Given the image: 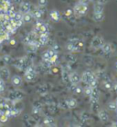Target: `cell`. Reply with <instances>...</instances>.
Returning a JSON list of instances; mask_svg holds the SVG:
<instances>
[{"mask_svg": "<svg viewBox=\"0 0 117 127\" xmlns=\"http://www.w3.org/2000/svg\"><path fill=\"white\" fill-rule=\"evenodd\" d=\"M30 12H31L32 16H33V18H36V19H40L43 15L42 11L39 7H35Z\"/></svg>", "mask_w": 117, "mask_h": 127, "instance_id": "cell-18", "label": "cell"}, {"mask_svg": "<svg viewBox=\"0 0 117 127\" xmlns=\"http://www.w3.org/2000/svg\"><path fill=\"white\" fill-rule=\"evenodd\" d=\"M37 38H38V35L36 34L34 31H32V32H30V33H29V34L24 38V39H23V43L25 44V45L31 44Z\"/></svg>", "mask_w": 117, "mask_h": 127, "instance_id": "cell-7", "label": "cell"}, {"mask_svg": "<svg viewBox=\"0 0 117 127\" xmlns=\"http://www.w3.org/2000/svg\"><path fill=\"white\" fill-rule=\"evenodd\" d=\"M116 103H117V100H116Z\"/></svg>", "mask_w": 117, "mask_h": 127, "instance_id": "cell-46", "label": "cell"}, {"mask_svg": "<svg viewBox=\"0 0 117 127\" xmlns=\"http://www.w3.org/2000/svg\"><path fill=\"white\" fill-rule=\"evenodd\" d=\"M57 51H55L54 49H48L47 51L44 52V54H43L42 56V59H43V61H49V59L51 58V56H53L56 53Z\"/></svg>", "mask_w": 117, "mask_h": 127, "instance_id": "cell-13", "label": "cell"}, {"mask_svg": "<svg viewBox=\"0 0 117 127\" xmlns=\"http://www.w3.org/2000/svg\"><path fill=\"white\" fill-rule=\"evenodd\" d=\"M115 69H117V62H116V63H115Z\"/></svg>", "mask_w": 117, "mask_h": 127, "instance_id": "cell-44", "label": "cell"}, {"mask_svg": "<svg viewBox=\"0 0 117 127\" xmlns=\"http://www.w3.org/2000/svg\"><path fill=\"white\" fill-rule=\"evenodd\" d=\"M104 87H105L106 89H111L112 88V83L111 81H109V80H107V81H104Z\"/></svg>", "mask_w": 117, "mask_h": 127, "instance_id": "cell-37", "label": "cell"}, {"mask_svg": "<svg viewBox=\"0 0 117 127\" xmlns=\"http://www.w3.org/2000/svg\"><path fill=\"white\" fill-rule=\"evenodd\" d=\"M25 97V93L20 91V90H14L8 93V97L7 98L11 101H21L23 98Z\"/></svg>", "mask_w": 117, "mask_h": 127, "instance_id": "cell-3", "label": "cell"}, {"mask_svg": "<svg viewBox=\"0 0 117 127\" xmlns=\"http://www.w3.org/2000/svg\"><path fill=\"white\" fill-rule=\"evenodd\" d=\"M6 90V81L0 79V93H2Z\"/></svg>", "mask_w": 117, "mask_h": 127, "instance_id": "cell-32", "label": "cell"}, {"mask_svg": "<svg viewBox=\"0 0 117 127\" xmlns=\"http://www.w3.org/2000/svg\"><path fill=\"white\" fill-rule=\"evenodd\" d=\"M10 43H11L12 45H15V43H16V41H15L14 39H12V40H10Z\"/></svg>", "mask_w": 117, "mask_h": 127, "instance_id": "cell-42", "label": "cell"}, {"mask_svg": "<svg viewBox=\"0 0 117 127\" xmlns=\"http://www.w3.org/2000/svg\"><path fill=\"white\" fill-rule=\"evenodd\" d=\"M94 77H95V75L91 71V70H86V71H84L82 73V75L80 77V81H83V82L86 84H89V82L94 78Z\"/></svg>", "mask_w": 117, "mask_h": 127, "instance_id": "cell-5", "label": "cell"}, {"mask_svg": "<svg viewBox=\"0 0 117 127\" xmlns=\"http://www.w3.org/2000/svg\"><path fill=\"white\" fill-rule=\"evenodd\" d=\"M10 78V71L7 67H1L0 68V79L3 81H8Z\"/></svg>", "mask_w": 117, "mask_h": 127, "instance_id": "cell-6", "label": "cell"}, {"mask_svg": "<svg viewBox=\"0 0 117 127\" xmlns=\"http://www.w3.org/2000/svg\"><path fill=\"white\" fill-rule=\"evenodd\" d=\"M22 78L19 75H14L11 78V82L15 87H19L22 84Z\"/></svg>", "mask_w": 117, "mask_h": 127, "instance_id": "cell-12", "label": "cell"}, {"mask_svg": "<svg viewBox=\"0 0 117 127\" xmlns=\"http://www.w3.org/2000/svg\"><path fill=\"white\" fill-rule=\"evenodd\" d=\"M13 65H14L17 69H20V70H22V67H23V57L21 58H17L15 59V60H12V62H11Z\"/></svg>", "mask_w": 117, "mask_h": 127, "instance_id": "cell-15", "label": "cell"}, {"mask_svg": "<svg viewBox=\"0 0 117 127\" xmlns=\"http://www.w3.org/2000/svg\"><path fill=\"white\" fill-rule=\"evenodd\" d=\"M7 120H8V117H7L6 115H5L4 113L0 115V123H1V124H5V123H6Z\"/></svg>", "mask_w": 117, "mask_h": 127, "instance_id": "cell-35", "label": "cell"}, {"mask_svg": "<svg viewBox=\"0 0 117 127\" xmlns=\"http://www.w3.org/2000/svg\"><path fill=\"white\" fill-rule=\"evenodd\" d=\"M103 43H104L103 38H102L101 36H96V37H94V38H92L91 46V48H93V49H100V48H102Z\"/></svg>", "mask_w": 117, "mask_h": 127, "instance_id": "cell-4", "label": "cell"}, {"mask_svg": "<svg viewBox=\"0 0 117 127\" xmlns=\"http://www.w3.org/2000/svg\"><path fill=\"white\" fill-rule=\"evenodd\" d=\"M76 93H81V89H80V88H76Z\"/></svg>", "mask_w": 117, "mask_h": 127, "instance_id": "cell-41", "label": "cell"}, {"mask_svg": "<svg viewBox=\"0 0 117 127\" xmlns=\"http://www.w3.org/2000/svg\"><path fill=\"white\" fill-rule=\"evenodd\" d=\"M0 49H1V43H0Z\"/></svg>", "mask_w": 117, "mask_h": 127, "instance_id": "cell-45", "label": "cell"}, {"mask_svg": "<svg viewBox=\"0 0 117 127\" xmlns=\"http://www.w3.org/2000/svg\"><path fill=\"white\" fill-rule=\"evenodd\" d=\"M32 19H33V16H32L31 12H27V13H24V14H23V17H22L23 22L29 23V22L32 21Z\"/></svg>", "mask_w": 117, "mask_h": 127, "instance_id": "cell-21", "label": "cell"}, {"mask_svg": "<svg viewBox=\"0 0 117 127\" xmlns=\"http://www.w3.org/2000/svg\"><path fill=\"white\" fill-rule=\"evenodd\" d=\"M108 108L110 111H114L117 109V103L116 101H111L110 103L108 104Z\"/></svg>", "mask_w": 117, "mask_h": 127, "instance_id": "cell-29", "label": "cell"}, {"mask_svg": "<svg viewBox=\"0 0 117 127\" xmlns=\"http://www.w3.org/2000/svg\"><path fill=\"white\" fill-rule=\"evenodd\" d=\"M66 48H67V49H68L70 52H78L80 50L77 47L75 46L74 44H72V42H70V41H69V43L67 44V47H66Z\"/></svg>", "mask_w": 117, "mask_h": 127, "instance_id": "cell-25", "label": "cell"}, {"mask_svg": "<svg viewBox=\"0 0 117 127\" xmlns=\"http://www.w3.org/2000/svg\"><path fill=\"white\" fill-rule=\"evenodd\" d=\"M91 1V0H79V2H80V3H82V4H85V5H88Z\"/></svg>", "mask_w": 117, "mask_h": 127, "instance_id": "cell-38", "label": "cell"}, {"mask_svg": "<svg viewBox=\"0 0 117 127\" xmlns=\"http://www.w3.org/2000/svg\"><path fill=\"white\" fill-rule=\"evenodd\" d=\"M97 84H98V81H97V79L95 78H93L92 80H91L90 82H89V86H91V88H97Z\"/></svg>", "mask_w": 117, "mask_h": 127, "instance_id": "cell-28", "label": "cell"}, {"mask_svg": "<svg viewBox=\"0 0 117 127\" xmlns=\"http://www.w3.org/2000/svg\"><path fill=\"white\" fill-rule=\"evenodd\" d=\"M43 124L46 126H56V121L51 116H47L43 120Z\"/></svg>", "mask_w": 117, "mask_h": 127, "instance_id": "cell-11", "label": "cell"}, {"mask_svg": "<svg viewBox=\"0 0 117 127\" xmlns=\"http://www.w3.org/2000/svg\"><path fill=\"white\" fill-rule=\"evenodd\" d=\"M93 19L96 22H102L104 19V13L101 12V13H94L93 14Z\"/></svg>", "mask_w": 117, "mask_h": 127, "instance_id": "cell-23", "label": "cell"}, {"mask_svg": "<svg viewBox=\"0 0 117 127\" xmlns=\"http://www.w3.org/2000/svg\"><path fill=\"white\" fill-rule=\"evenodd\" d=\"M58 57H59V56H58V53H57V52H56V53H55L54 55L51 56V58L49 59V63H50V64H51V65H53V64H55V63H56V61H57V60H58Z\"/></svg>", "mask_w": 117, "mask_h": 127, "instance_id": "cell-30", "label": "cell"}, {"mask_svg": "<svg viewBox=\"0 0 117 127\" xmlns=\"http://www.w3.org/2000/svg\"><path fill=\"white\" fill-rule=\"evenodd\" d=\"M92 89H93V88H91V86H87L85 88V90H84V93H85V94L87 96H90L91 94V92H92Z\"/></svg>", "mask_w": 117, "mask_h": 127, "instance_id": "cell-34", "label": "cell"}, {"mask_svg": "<svg viewBox=\"0 0 117 127\" xmlns=\"http://www.w3.org/2000/svg\"><path fill=\"white\" fill-rule=\"evenodd\" d=\"M31 6V4L28 1H22L21 4H19V12H21L22 14L27 13V12H30Z\"/></svg>", "mask_w": 117, "mask_h": 127, "instance_id": "cell-8", "label": "cell"}, {"mask_svg": "<svg viewBox=\"0 0 117 127\" xmlns=\"http://www.w3.org/2000/svg\"><path fill=\"white\" fill-rule=\"evenodd\" d=\"M23 0H14V2L16 4H21V2H22Z\"/></svg>", "mask_w": 117, "mask_h": 127, "instance_id": "cell-40", "label": "cell"}, {"mask_svg": "<svg viewBox=\"0 0 117 127\" xmlns=\"http://www.w3.org/2000/svg\"><path fill=\"white\" fill-rule=\"evenodd\" d=\"M88 11V5L82 4L80 2H78L73 7V12L77 17H80L86 14V12Z\"/></svg>", "mask_w": 117, "mask_h": 127, "instance_id": "cell-2", "label": "cell"}, {"mask_svg": "<svg viewBox=\"0 0 117 127\" xmlns=\"http://www.w3.org/2000/svg\"><path fill=\"white\" fill-rule=\"evenodd\" d=\"M102 49H103V53L105 54H111L112 51H113V47H112L111 43H108V42H104L103 45L102 46Z\"/></svg>", "mask_w": 117, "mask_h": 127, "instance_id": "cell-19", "label": "cell"}, {"mask_svg": "<svg viewBox=\"0 0 117 127\" xmlns=\"http://www.w3.org/2000/svg\"><path fill=\"white\" fill-rule=\"evenodd\" d=\"M98 116L103 123H105L109 120V114L105 110H101L98 112Z\"/></svg>", "mask_w": 117, "mask_h": 127, "instance_id": "cell-14", "label": "cell"}, {"mask_svg": "<svg viewBox=\"0 0 117 127\" xmlns=\"http://www.w3.org/2000/svg\"><path fill=\"white\" fill-rule=\"evenodd\" d=\"M93 11H94V13H101V12L104 11L103 4H101V3L94 4V6H93Z\"/></svg>", "mask_w": 117, "mask_h": 127, "instance_id": "cell-24", "label": "cell"}, {"mask_svg": "<svg viewBox=\"0 0 117 127\" xmlns=\"http://www.w3.org/2000/svg\"><path fill=\"white\" fill-rule=\"evenodd\" d=\"M49 16H50V18H51L53 21H59L60 18V12L57 11V10H52V11L50 12V14H49Z\"/></svg>", "mask_w": 117, "mask_h": 127, "instance_id": "cell-22", "label": "cell"}, {"mask_svg": "<svg viewBox=\"0 0 117 127\" xmlns=\"http://www.w3.org/2000/svg\"><path fill=\"white\" fill-rule=\"evenodd\" d=\"M65 13H66V15H67V16H71V15H72V11L71 10V9H68Z\"/></svg>", "mask_w": 117, "mask_h": 127, "instance_id": "cell-39", "label": "cell"}, {"mask_svg": "<svg viewBox=\"0 0 117 127\" xmlns=\"http://www.w3.org/2000/svg\"><path fill=\"white\" fill-rule=\"evenodd\" d=\"M70 81L73 85H76L80 81V76L77 72H72L70 73Z\"/></svg>", "mask_w": 117, "mask_h": 127, "instance_id": "cell-9", "label": "cell"}, {"mask_svg": "<svg viewBox=\"0 0 117 127\" xmlns=\"http://www.w3.org/2000/svg\"><path fill=\"white\" fill-rule=\"evenodd\" d=\"M1 61H3L4 65H6V64H10L12 62V60L13 59L11 58V56L10 55H7V54H6V55H4L2 58L0 59Z\"/></svg>", "mask_w": 117, "mask_h": 127, "instance_id": "cell-26", "label": "cell"}, {"mask_svg": "<svg viewBox=\"0 0 117 127\" xmlns=\"http://www.w3.org/2000/svg\"><path fill=\"white\" fill-rule=\"evenodd\" d=\"M114 89H115V91H116V93H117V83L115 84V86H114Z\"/></svg>", "mask_w": 117, "mask_h": 127, "instance_id": "cell-43", "label": "cell"}, {"mask_svg": "<svg viewBox=\"0 0 117 127\" xmlns=\"http://www.w3.org/2000/svg\"><path fill=\"white\" fill-rule=\"evenodd\" d=\"M22 17H23V14L21 12H16L13 18H14L15 20H22Z\"/></svg>", "mask_w": 117, "mask_h": 127, "instance_id": "cell-31", "label": "cell"}, {"mask_svg": "<svg viewBox=\"0 0 117 127\" xmlns=\"http://www.w3.org/2000/svg\"><path fill=\"white\" fill-rule=\"evenodd\" d=\"M66 105L69 109H73L77 106V101L73 98H70L68 100H66Z\"/></svg>", "mask_w": 117, "mask_h": 127, "instance_id": "cell-20", "label": "cell"}, {"mask_svg": "<svg viewBox=\"0 0 117 127\" xmlns=\"http://www.w3.org/2000/svg\"><path fill=\"white\" fill-rule=\"evenodd\" d=\"M0 59H1V58H0Z\"/></svg>", "mask_w": 117, "mask_h": 127, "instance_id": "cell-47", "label": "cell"}, {"mask_svg": "<svg viewBox=\"0 0 117 127\" xmlns=\"http://www.w3.org/2000/svg\"><path fill=\"white\" fill-rule=\"evenodd\" d=\"M38 38H39V40L40 43L42 44V46H44V45H46L49 40V33H43V34H40L39 36L38 37Z\"/></svg>", "mask_w": 117, "mask_h": 127, "instance_id": "cell-17", "label": "cell"}, {"mask_svg": "<svg viewBox=\"0 0 117 127\" xmlns=\"http://www.w3.org/2000/svg\"><path fill=\"white\" fill-rule=\"evenodd\" d=\"M62 80H63V81L68 85L69 88H71V87L73 86V84L70 81V74L68 73L67 70H63L62 71Z\"/></svg>", "mask_w": 117, "mask_h": 127, "instance_id": "cell-16", "label": "cell"}, {"mask_svg": "<svg viewBox=\"0 0 117 127\" xmlns=\"http://www.w3.org/2000/svg\"><path fill=\"white\" fill-rule=\"evenodd\" d=\"M25 74H24V77H25V80L27 81H32L33 80L36 79L37 77V71H36V67L34 65H31V66L28 67L25 70Z\"/></svg>", "mask_w": 117, "mask_h": 127, "instance_id": "cell-1", "label": "cell"}, {"mask_svg": "<svg viewBox=\"0 0 117 127\" xmlns=\"http://www.w3.org/2000/svg\"><path fill=\"white\" fill-rule=\"evenodd\" d=\"M37 92L39 93L40 95H45V94H47V93H48V89H47V87H46L45 85H42V86H39L38 88Z\"/></svg>", "mask_w": 117, "mask_h": 127, "instance_id": "cell-27", "label": "cell"}, {"mask_svg": "<svg viewBox=\"0 0 117 127\" xmlns=\"http://www.w3.org/2000/svg\"><path fill=\"white\" fill-rule=\"evenodd\" d=\"M38 5H39V6H44L45 7L48 5V0H38Z\"/></svg>", "mask_w": 117, "mask_h": 127, "instance_id": "cell-36", "label": "cell"}, {"mask_svg": "<svg viewBox=\"0 0 117 127\" xmlns=\"http://www.w3.org/2000/svg\"><path fill=\"white\" fill-rule=\"evenodd\" d=\"M89 118H90V114H89V113H87V112H83V113H81V114H80V119H81V120H82L83 122H84V121H87V120H88Z\"/></svg>", "mask_w": 117, "mask_h": 127, "instance_id": "cell-33", "label": "cell"}, {"mask_svg": "<svg viewBox=\"0 0 117 127\" xmlns=\"http://www.w3.org/2000/svg\"><path fill=\"white\" fill-rule=\"evenodd\" d=\"M89 97H90V101H91V103L98 102V101H99V92H98L97 88H93L92 89L91 94Z\"/></svg>", "mask_w": 117, "mask_h": 127, "instance_id": "cell-10", "label": "cell"}]
</instances>
